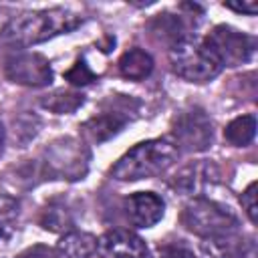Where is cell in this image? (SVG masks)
<instances>
[{"instance_id":"cell-3","label":"cell","mask_w":258,"mask_h":258,"mask_svg":"<svg viewBox=\"0 0 258 258\" xmlns=\"http://www.w3.org/2000/svg\"><path fill=\"white\" fill-rule=\"evenodd\" d=\"M181 224L202 240L220 238L238 232V218L222 204L194 196L181 210Z\"/></svg>"},{"instance_id":"cell-9","label":"cell","mask_w":258,"mask_h":258,"mask_svg":"<svg viewBox=\"0 0 258 258\" xmlns=\"http://www.w3.org/2000/svg\"><path fill=\"white\" fill-rule=\"evenodd\" d=\"M123 206L127 220L137 228H151L165 214L163 200L153 191H135L125 198Z\"/></svg>"},{"instance_id":"cell-16","label":"cell","mask_w":258,"mask_h":258,"mask_svg":"<svg viewBox=\"0 0 258 258\" xmlns=\"http://www.w3.org/2000/svg\"><path fill=\"white\" fill-rule=\"evenodd\" d=\"M256 135V119L254 115H242L228 123L224 129V139L234 147H246L252 143Z\"/></svg>"},{"instance_id":"cell-14","label":"cell","mask_w":258,"mask_h":258,"mask_svg":"<svg viewBox=\"0 0 258 258\" xmlns=\"http://www.w3.org/2000/svg\"><path fill=\"white\" fill-rule=\"evenodd\" d=\"M149 30H151V34H153L157 40L167 42L169 48H171L173 44H177L179 40H183V38L189 36V34H187V28H185V24H183V20H181V16L167 14V12H165V14H159V16L151 22Z\"/></svg>"},{"instance_id":"cell-24","label":"cell","mask_w":258,"mask_h":258,"mask_svg":"<svg viewBox=\"0 0 258 258\" xmlns=\"http://www.w3.org/2000/svg\"><path fill=\"white\" fill-rule=\"evenodd\" d=\"M2 149H4V127L0 125V155H2Z\"/></svg>"},{"instance_id":"cell-2","label":"cell","mask_w":258,"mask_h":258,"mask_svg":"<svg viewBox=\"0 0 258 258\" xmlns=\"http://www.w3.org/2000/svg\"><path fill=\"white\" fill-rule=\"evenodd\" d=\"M177 147L173 141L159 137V139H147L131 147L113 167L111 177L119 181H137L155 177L163 171H167L177 161Z\"/></svg>"},{"instance_id":"cell-5","label":"cell","mask_w":258,"mask_h":258,"mask_svg":"<svg viewBox=\"0 0 258 258\" xmlns=\"http://www.w3.org/2000/svg\"><path fill=\"white\" fill-rule=\"evenodd\" d=\"M173 145L187 153L206 151L214 141V127L208 113L200 107H189L175 115L171 125Z\"/></svg>"},{"instance_id":"cell-21","label":"cell","mask_w":258,"mask_h":258,"mask_svg":"<svg viewBox=\"0 0 258 258\" xmlns=\"http://www.w3.org/2000/svg\"><path fill=\"white\" fill-rule=\"evenodd\" d=\"M155 258H196L194 252L183 244H159L155 250Z\"/></svg>"},{"instance_id":"cell-7","label":"cell","mask_w":258,"mask_h":258,"mask_svg":"<svg viewBox=\"0 0 258 258\" xmlns=\"http://www.w3.org/2000/svg\"><path fill=\"white\" fill-rule=\"evenodd\" d=\"M4 75L24 87H46L52 81V69L48 58L38 52H16L4 62Z\"/></svg>"},{"instance_id":"cell-10","label":"cell","mask_w":258,"mask_h":258,"mask_svg":"<svg viewBox=\"0 0 258 258\" xmlns=\"http://www.w3.org/2000/svg\"><path fill=\"white\" fill-rule=\"evenodd\" d=\"M127 121H129V117L123 111H117V109L103 111V113L87 119L81 125V133L87 141L99 145V143H105L111 137H115L127 125Z\"/></svg>"},{"instance_id":"cell-13","label":"cell","mask_w":258,"mask_h":258,"mask_svg":"<svg viewBox=\"0 0 258 258\" xmlns=\"http://www.w3.org/2000/svg\"><path fill=\"white\" fill-rule=\"evenodd\" d=\"M62 258H91L97 252V238L87 232H69L56 246Z\"/></svg>"},{"instance_id":"cell-11","label":"cell","mask_w":258,"mask_h":258,"mask_svg":"<svg viewBox=\"0 0 258 258\" xmlns=\"http://www.w3.org/2000/svg\"><path fill=\"white\" fill-rule=\"evenodd\" d=\"M202 252L206 258H254V242L240 232H232L220 238L204 240Z\"/></svg>"},{"instance_id":"cell-25","label":"cell","mask_w":258,"mask_h":258,"mask_svg":"<svg viewBox=\"0 0 258 258\" xmlns=\"http://www.w3.org/2000/svg\"><path fill=\"white\" fill-rule=\"evenodd\" d=\"M4 236V228H2V224H0V238Z\"/></svg>"},{"instance_id":"cell-20","label":"cell","mask_w":258,"mask_h":258,"mask_svg":"<svg viewBox=\"0 0 258 258\" xmlns=\"http://www.w3.org/2000/svg\"><path fill=\"white\" fill-rule=\"evenodd\" d=\"M240 202H242V208H244V212H246V216H248V220L252 222V224H256L258 222V206H256V181H252L246 189H244V194L240 196Z\"/></svg>"},{"instance_id":"cell-6","label":"cell","mask_w":258,"mask_h":258,"mask_svg":"<svg viewBox=\"0 0 258 258\" xmlns=\"http://www.w3.org/2000/svg\"><path fill=\"white\" fill-rule=\"evenodd\" d=\"M222 67H238L248 62L254 54L256 42L252 36L240 32L234 26L220 24L206 38H202Z\"/></svg>"},{"instance_id":"cell-17","label":"cell","mask_w":258,"mask_h":258,"mask_svg":"<svg viewBox=\"0 0 258 258\" xmlns=\"http://www.w3.org/2000/svg\"><path fill=\"white\" fill-rule=\"evenodd\" d=\"M83 103H85V97L75 91H54V93L42 97V101H40V105L44 109H48L56 115L75 113Z\"/></svg>"},{"instance_id":"cell-8","label":"cell","mask_w":258,"mask_h":258,"mask_svg":"<svg viewBox=\"0 0 258 258\" xmlns=\"http://www.w3.org/2000/svg\"><path fill=\"white\" fill-rule=\"evenodd\" d=\"M97 252L101 258H147L149 254L143 238L123 228L105 232L97 240Z\"/></svg>"},{"instance_id":"cell-18","label":"cell","mask_w":258,"mask_h":258,"mask_svg":"<svg viewBox=\"0 0 258 258\" xmlns=\"http://www.w3.org/2000/svg\"><path fill=\"white\" fill-rule=\"evenodd\" d=\"M38 222L48 232H64V230H71L73 228V218H71L69 210L62 204H56V202H50L42 210Z\"/></svg>"},{"instance_id":"cell-22","label":"cell","mask_w":258,"mask_h":258,"mask_svg":"<svg viewBox=\"0 0 258 258\" xmlns=\"http://www.w3.org/2000/svg\"><path fill=\"white\" fill-rule=\"evenodd\" d=\"M16 258H62V256L58 254L56 248H50L44 244H34L30 248H26L24 252H20Z\"/></svg>"},{"instance_id":"cell-19","label":"cell","mask_w":258,"mask_h":258,"mask_svg":"<svg viewBox=\"0 0 258 258\" xmlns=\"http://www.w3.org/2000/svg\"><path fill=\"white\" fill-rule=\"evenodd\" d=\"M64 79H67L71 85H75V87H83V85L93 83V81L97 79V75H95V71H91V67H89L83 58H79V60L64 73Z\"/></svg>"},{"instance_id":"cell-4","label":"cell","mask_w":258,"mask_h":258,"mask_svg":"<svg viewBox=\"0 0 258 258\" xmlns=\"http://www.w3.org/2000/svg\"><path fill=\"white\" fill-rule=\"evenodd\" d=\"M171 71L187 83H208L222 73V64L198 36H187L169 48Z\"/></svg>"},{"instance_id":"cell-1","label":"cell","mask_w":258,"mask_h":258,"mask_svg":"<svg viewBox=\"0 0 258 258\" xmlns=\"http://www.w3.org/2000/svg\"><path fill=\"white\" fill-rule=\"evenodd\" d=\"M83 16L71 12L69 8H46L32 10L14 16L0 30L2 48H28L40 44L52 36L73 32L83 24Z\"/></svg>"},{"instance_id":"cell-12","label":"cell","mask_w":258,"mask_h":258,"mask_svg":"<svg viewBox=\"0 0 258 258\" xmlns=\"http://www.w3.org/2000/svg\"><path fill=\"white\" fill-rule=\"evenodd\" d=\"M153 71V58L143 48H129L119 58V73L127 81H143Z\"/></svg>"},{"instance_id":"cell-15","label":"cell","mask_w":258,"mask_h":258,"mask_svg":"<svg viewBox=\"0 0 258 258\" xmlns=\"http://www.w3.org/2000/svg\"><path fill=\"white\" fill-rule=\"evenodd\" d=\"M210 169H212V165H208V163H191L175 175L173 187L179 191H185V194H196L202 185H206L210 181V177H212Z\"/></svg>"},{"instance_id":"cell-23","label":"cell","mask_w":258,"mask_h":258,"mask_svg":"<svg viewBox=\"0 0 258 258\" xmlns=\"http://www.w3.org/2000/svg\"><path fill=\"white\" fill-rule=\"evenodd\" d=\"M226 8L236 10V12H244V14H256L258 12V4L256 2H224Z\"/></svg>"}]
</instances>
